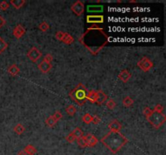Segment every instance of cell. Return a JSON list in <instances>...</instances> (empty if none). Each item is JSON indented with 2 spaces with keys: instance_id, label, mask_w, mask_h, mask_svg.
Wrapping results in <instances>:
<instances>
[{
  "instance_id": "obj_2",
  "label": "cell",
  "mask_w": 166,
  "mask_h": 155,
  "mask_svg": "<svg viewBox=\"0 0 166 155\" xmlns=\"http://www.w3.org/2000/svg\"><path fill=\"white\" fill-rule=\"evenodd\" d=\"M101 141L113 154H116L127 145L128 140L120 132H109L101 138Z\"/></svg>"
},
{
  "instance_id": "obj_13",
  "label": "cell",
  "mask_w": 166,
  "mask_h": 155,
  "mask_svg": "<svg viewBox=\"0 0 166 155\" xmlns=\"http://www.w3.org/2000/svg\"><path fill=\"white\" fill-rule=\"evenodd\" d=\"M131 78V74L127 70H122L118 74V78L123 82H127Z\"/></svg>"
},
{
  "instance_id": "obj_1",
  "label": "cell",
  "mask_w": 166,
  "mask_h": 155,
  "mask_svg": "<svg viewBox=\"0 0 166 155\" xmlns=\"http://www.w3.org/2000/svg\"><path fill=\"white\" fill-rule=\"evenodd\" d=\"M109 41V36L104 29L98 26H93L87 29V31L80 36L79 42L91 53L97 55Z\"/></svg>"
},
{
  "instance_id": "obj_11",
  "label": "cell",
  "mask_w": 166,
  "mask_h": 155,
  "mask_svg": "<svg viewBox=\"0 0 166 155\" xmlns=\"http://www.w3.org/2000/svg\"><path fill=\"white\" fill-rule=\"evenodd\" d=\"M109 129H110V132H119L122 129V124L117 121V119H114L112 120L109 124Z\"/></svg>"
},
{
  "instance_id": "obj_19",
  "label": "cell",
  "mask_w": 166,
  "mask_h": 155,
  "mask_svg": "<svg viewBox=\"0 0 166 155\" xmlns=\"http://www.w3.org/2000/svg\"><path fill=\"white\" fill-rule=\"evenodd\" d=\"M10 3L15 8L20 9L25 4V1L24 0H11Z\"/></svg>"
},
{
  "instance_id": "obj_9",
  "label": "cell",
  "mask_w": 166,
  "mask_h": 155,
  "mask_svg": "<svg viewBox=\"0 0 166 155\" xmlns=\"http://www.w3.org/2000/svg\"><path fill=\"white\" fill-rule=\"evenodd\" d=\"M84 138L87 142L88 147H93L98 143V139L91 133H88L86 136H84Z\"/></svg>"
},
{
  "instance_id": "obj_25",
  "label": "cell",
  "mask_w": 166,
  "mask_h": 155,
  "mask_svg": "<svg viewBox=\"0 0 166 155\" xmlns=\"http://www.w3.org/2000/svg\"><path fill=\"white\" fill-rule=\"evenodd\" d=\"M66 112L68 114L69 116H74L75 113H76V108H75V106H73V105H69L67 108H66Z\"/></svg>"
},
{
  "instance_id": "obj_5",
  "label": "cell",
  "mask_w": 166,
  "mask_h": 155,
  "mask_svg": "<svg viewBox=\"0 0 166 155\" xmlns=\"http://www.w3.org/2000/svg\"><path fill=\"white\" fill-rule=\"evenodd\" d=\"M138 66L143 71L147 72V71H149L153 67V62L148 58L144 57L138 62Z\"/></svg>"
},
{
  "instance_id": "obj_27",
  "label": "cell",
  "mask_w": 166,
  "mask_h": 155,
  "mask_svg": "<svg viewBox=\"0 0 166 155\" xmlns=\"http://www.w3.org/2000/svg\"><path fill=\"white\" fill-rule=\"evenodd\" d=\"M77 140V143H78V145L81 147V148H85V147H88V145H87V142H86V140L84 138V137H82L80 138L79 139H76Z\"/></svg>"
},
{
  "instance_id": "obj_26",
  "label": "cell",
  "mask_w": 166,
  "mask_h": 155,
  "mask_svg": "<svg viewBox=\"0 0 166 155\" xmlns=\"http://www.w3.org/2000/svg\"><path fill=\"white\" fill-rule=\"evenodd\" d=\"M56 123H57V121L53 118L52 116H49V117H48V118L46 119V125L49 126V127H54V126L56 124Z\"/></svg>"
},
{
  "instance_id": "obj_37",
  "label": "cell",
  "mask_w": 166,
  "mask_h": 155,
  "mask_svg": "<svg viewBox=\"0 0 166 155\" xmlns=\"http://www.w3.org/2000/svg\"><path fill=\"white\" fill-rule=\"evenodd\" d=\"M101 122V118L98 116H92V123L94 124H98L99 123Z\"/></svg>"
},
{
  "instance_id": "obj_4",
  "label": "cell",
  "mask_w": 166,
  "mask_h": 155,
  "mask_svg": "<svg viewBox=\"0 0 166 155\" xmlns=\"http://www.w3.org/2000/svg\"><path fill=\"white\" fill-rule=\"evenodd\" d=\"M147 120L152 125L155 129H160L165 124L166 120V116L165 114L160 112H156L152 111V114L149 116L146 117Z\"/></svg>"
},
{
  "instance_id": "obj_22",
  "label": "cell",
  "mask_w": 166,
  "mask_h": 155,
  "mask_svg": "<svg viewBox=\"0 0 166 155\" xmlns=\"http://www.w3.org/2000/svg\"><path fill=\"white\" fill-rule=\"evenodd\" d=\"M7 47H8V45H7V42L5 41L4 39L0 36V54L3 53L7 49Z\"/></svg>"
},
{
  "instance_id": "obj_16",
  "label": "cell",
  "mask_w": 166,
  "mask_h": 155,
  "mask_svg": "<svg viewBox=\"0 0 166 155\" xmlns=\"http://www.w3.org/2000/svg\"><path fill=\"white\" fill-rule=\"evenodd\" d=\"M7 71H8V73L11 75V76H17L19 73H20V68L17 66L16 65H11L10 67L7 69Z\"/></svg>"
},
{
  "instance_id": "obj_34",
  "label": "cell",
  "mask_w": 166,
  "mask_h": 155,
  "mask_svg": "<svg viewBox=\"0 0 166 155\" xmlns=\"http://www.w3.org/2000/svg\"><path fill=\"white\" fill-rule=\"evenodd\" d=\"M154 112H160V113H163V111H164V107L161 104H157L155 107H154Z\"/></svg>"
},
{
  "instance_id": "obj_31",
  "label": "cell",
  "mask_w": 166,
  "mask_h": 155,
  "mask_svg": "<svg viewBox=\"0 0 166 155\" xmlns=\"http://www.w3.org/2000/svg\"><path fill=\"white\" fill-rule=\"evenodd\" d=\"M75 140H76V138L75 137V136L73 135L72 132L69 133L68 135L67 136V137H66V141L67 142H69V143H73Z\"/></svg>"
},
{
  "instance_id": "obj_35",
  "label": "cell",
  "mask_w": 166,
  "mask_h": 155,
  "mask_svg": "<svg viewBox=\"0 0 166 155\" xmlns=\"http://www.w3.org/2000/svg\"><path fill=\"white\" fill-rule=\"evenodd\" d=\"M153 110H152L150 107H145L144 109H143V115L146 116V117H147V116H149L151 114H152V112Z\"/></svg>"
},
{
  "instance_id": "obj_24",
  "label": "cell",
  "mask_w": 166,
  "mask_h": 155,
  "mask_svg": "<svg viewBox=\"0 0 166 155\" xmlns=\"http://www.w3.org/2000/svg\"><path fill=\"white\" fill-rule=\"evenodd\" d=\"M73 133V135L75 136V137L76 139H79L82 137H84V132L82 131L81 129H79V128H76L73 130V132H72Z\"/></svg>"
},
{
  "instance_id": "obj_17",
  "label": "cell",
  "mask_w": 166,
  "mask_h": 155,
  "mask_svg": "<svg viewBox=\"0 0 166 155\" xmlns=\"http://www.w3.org/2000/svg\"><path fill=\"white\" fill-rule=\"evenodd\" d=\"M24 152L26 153L27 155H34L37 153L36 149L33 145H28L24 147Z\"/></svg>"
},
{
  "instance_id": "obj_36",
  "label": "cell",
  "mask_w": 166,
  "mask_h": 155,
  "mask_svg": "<svg viewBox=\"0 0 166 155\" xmlns=\"http://www.w3.org/2000/svg\"><path fill=\"white\" fill-rule=\"evenodd\" d=\"M53 56L51 54H46L45 57H44V59H43V61H46V62H48V63H51V61H53Z\"/></svg>"
},
{
  "instance_id": "obj_15",
  "label": "cell",
  "mask_w": 166,
  "mask_h": 155,
  "mask_svg": "<svg viewBox=\"0 0 166 155\" xmlns=\"http://www.w3.org/2000/svg\"><path fill=\"white\" fill-rule=\"evenodd\" d=\"M97 96L96 103L101 105V104L104 103L105 100H107V95L102 90H98V91H97Z\"/></svg>"
},
{
  "instance_id": "obj_38",
  "label": "cell",
  "mask_w": 166,
  "mask_h": 155,
  "mask_svg": "<svg viewBox=\"0 0 166 155\" xmlns=\"http://www.w3.org/2000/svg\"><path fill=\"white\" fill-rule=\"evenodd\" d=\"M64 33H65V32H60V31L57 32V33L55 34L56 39H58L59 41H62V38H63V36H64Z\"/></svg>"
},
{
  "instance_id": "obj_33",
  "label": "cell",
  "mask_w": 166,
  "mask_h": 155,
  "mask_svg": "<svg viewBox=\"0 0 166 155\" xmlns=\"http://www.w3.org/2000/svg\"><path fill=\"white\" fill-rule=\"evenodd\" d=\"M52 116H53V118L55 119L57 122H58L59 120H60V119L62 118V115L61 114V112H59V111L55 112H54V114Z\"/></svg>"
},
{
  "instance_id": "obj_32",
  "label": "cell",
  "mask_w": 166,
  "mask_h": 155,
  "mask_svg": "<svg viewBox=\"0 0 166 155\" xmlns=\"http://www.w3.org/2000/svg\"><path fill=\"white\" fill-rule=\"evenodd\" d=\"M8 7H9V3L6 1H3L0 3V9L2 11H6L8 9Z\"/></svg>"
},
{
  "instance_id": "obj_3",
  "label": "cell",
  "mask_w": 166,
  "mask_h": 155,
  "mask_svg": "<svg viewBox=\"0 0 166 155\" xmlns=\"http://www.w3.org/2000/svg\"><path fill=\"white\" fill-rule=\"evenodd\" d=\"M88 90L84 84L79 83L70 92L69 95L79 106H83L87 100Z\"/></svg>"
},
{
  "instance_id": "obj_40",
  "label": "cell",
  "mask_w": 166,
  "mask_h": 155,
  "mask_svg": "<svg viewBox=\"0 0 166 155\" xmlns=\"http://www.w3.org/2000/svg\"><path fill=\"white\" fill-rule=\"evenodd\" d=\"M17 155H27L26 153L24 152V150H20L19 153H18V154Z\"/></svg>"
},
{
  "instance_id": "obj_12",
  "label": "cell",
  "mask_w": 166,
  "mask_h": 155,
  "mask_svg": "<svg viewBox=\"0 0 166 155\" xmlns=\"http://www.w3.org/2000/svg\"><path fill=\"white\" fill-rule=\"evenodd\" d=\"M38 69H39L40 70L42 71V73L44 74H46V73H48L49 71L51 70V69H52V65L51 63H48V62H46V61H41L38 65Z\"/></svg>"
},
{
  "instance_id": "obj_10",
  "label": "cell",
  "mask_w": 166,
  "mask_h": 155,
  "mask_svg": "<svg viewBox=\"0 0 166 155\" xmlns=\"http://www.w3.org/2000/svg\"><path fill=\"white\" fill-rule=\"evenodd\" d=\"M25 33V29L21 24H18L13 29V35L16 39L21 38Z\"/></svg>"
},
{
  "instance_id": "obj_29",
  "label": "cell",
  "mask_w": 166,
  "mask_h": 155,
  "mask_svg": "<svg viewBox=\"0 0 166 155\" xmlns=\"http://www.w3.org/2000/svg\"><path fill=\"white\" fill-rule=\"evenodd\" d=\"M106 107H107L110 110H113L116 107V103H115V101L114 100H109L107 101V103H106Z\"/></svg>"
},
{
  "instance_id": "obj_30",
  "label": "cell",
  "mask_w": 166,
  "mask_h": 155,
  "mask_svg": "<svg viewBox=\"0 0 166 155\" xmlns=\"http://www.w3.org/2000/svg\"><path fill=\"white\" fill-rule=\"evenodd\" d=\"M49 28V25L46 22H42L39 25V29L42 32H46Z\"/></svg>"
},
{
  "instance_id": "obj_21",
  "label": "cell",
  "mask_w": 166,
  "mask_h": 155,
  "mask_svg": "<svg viewBox=\"0 0 166 155\" xmlns=\"http://www.w3.org/2000/svg\"><path fill=\"white\" fill-rule=\"evenodd\" d=\"M122 103L126 107H130V106H132V104L134 103V100L130 98V96L125 97L122 100Z\"/></svg>"
},
{
  "instance_id": "obj_6",
  "label": "cell",
  "mask_w": 166,
  "mask_h": 155,
  "mask_svg": "<svg viewBox=\"0 0 166 155\" xmlns=\"http://www.w3.org/2000/svg\"><path fill=\"white\" fill-rule=\"evenodd\" d=\"M71 9L75 15L80 16H82V14L84 13V5L81 1H76L75 3L72 4Z\"/></svg>"
},
{
  "instance_id": "obj_7",
  "label": "cell",
  "mask_w": 166,
  "mask_h": 155,
  "mask_svg": "<svg viewBox=\"0 0 166 155\" xmlns=\"http://www.w3.org/2000/svg\"><path fill=\"white\" fill-rule=\"evenodd\" d=\"M28 58H29L31 61L33 62H36L39 60L41 57H42V53L40 51L39 49L36 47H33V48L30 49L29 53H28Z\"/></svg>"
},
{
  "instance_id": "obj_39",
  "label": "cell",
  "mask_w": 166,
  "mask_h": 155,
  "mask_svg": "<svg viewBox=\"0 0 166 155\" xmlns=\"http://www.w3.org/2000/svg\"><path fill=\"white\" fill-rule=\"evenodd\" d=\"M5 23H6V20L4 19V18L3 16H0V28H3V27L5 25Z\"/></svg>"
},
{
  "instance_id": "obj_28",
  "label": "cell",
  "mask_w": 166,
  "mask_h": 155,
  "mask_svg": "<svg viewBox=\"0 0 166 155\" xmlns=\"http://www.w3.org/2000/svg\"><path fill=\"white\" fill-rule=\"evenodd\" d=\"M82 119H83V121H84L85 124H88L92 123V116L90 115L89 113H86L84 116H83Z\"/></svg>"
},
{
  "instance_id": "obj_18",
  "label": "cell",
  "mask_w": 166,
  "mask_h": 155,
  "mask_svg": "<svg viewBox=\"0 0 166 155\" xmlns=\"http://www.w3.org/2000/svg\"><path fill=\"white\" fill-rule=\"evenodd\" d=\"M97 91L90 90L88 93V95H87V100H88L90 103H96V100H97Z\"/></svg>"
},
{
  "instance_id": "obj_8",
  "label": "cell",
  "mask_w": 166,
  "mask_h": 155,
  "mask_svg": "<svg viewBox=\"0 0 166 155\" xmlns=\"http://www.w3.org/2000/svg\"><path fill=\"white\" fill-rule=\"evenodd\" d=\"M87 22L89 23H101L104 22V16L101 15H91L87 16Z\"/></svg>"
},
{
  "instance_id": "obj_14",
  "label": "cell",
  "mask_w": 166,
  "mask_h": 155,
  "mask_svg": "<svg viewBox=\"0 0 166 155\" xmlns=\"http://www.w3.org/2000/svg\"><path fill=\"white\" fill-rule=\"evenodd\" d=\"M104 7L102 5H89L87 6V11L89 13L102 12Z\"/></svg>"
},
{
  "instance_id": "obj_23",
  "label": "cell",
  "mask_w": 166,
  "mask_h": 155,
  "mask_svg": "<svg viewBox=\"0 0 166 155\" xmlns=\"http://www.w3.org/2000/svg\"><path fill=\"white\" fill-rule=\"evenodd\" d=\"M24 130H25V128L21 124H18L16 125L15 126V128H14V132L17 133V134H22L24 132Z\"/></svg>"
},
{
  "instance_id": "obj_20",
  "label": "cell",
  "mask_w": 166,
  "mask_h": 155,
  "mask_svg": "<svg viewBox=\"0 0 166 155\" xmlns=\"http://www.w3.org/2000/svg\"><path fill=\"white\" fill-rule=\"evenodd\" d=\"M62 41L64 42L67 45H71V44H72L73 41H74V38H73L72 36H71L70 34H68V33H66L65 32Z\"/></svg>"
}]
</instances>
